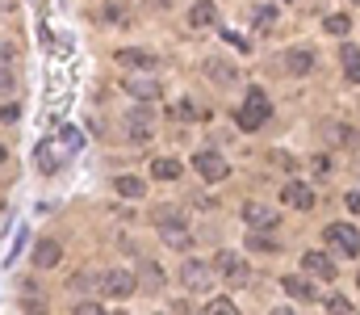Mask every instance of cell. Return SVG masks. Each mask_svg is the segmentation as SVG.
I'll list each match as a JSON object with an SVG mask.
<instances>
[{"label":"cell","instance_id":"obj_14","mask_svg":"<svg viewBox=\"0 0 360 315\" xmlns=\"http://www.w3.org/2000/svg\"><path fill=\"white\" fill-rule=\"evenodd\" d=\"M180 173H184V164H180L176 156H160V160H151V177H155V181H176Z\"/></svg>","mask_w":360,"mask_h":315},{"label":"cell","instance_id":"obj_35","mask_svg":"<svg viewBox=\"0 0 360 315\" xmlns=\"http://www.w3.org/2000/svg\"><path fill=\"white\" fill-rule=\"evenodd\" d=\"M327 307H331V311H352V303H348V299H344V295H335V299H331V303H327Z\"/></svg>","mask_w":360,"mask_h":315},{"label":"cell","instance_id":"obj_1","mask_svg":"<svg viewBox=\"0 0 360 315\" xmlns=\"http://www.w3.org/2000/svg\"><path fill=\"white\" fill-rule=\"evenodd\" d=\"M269 97H264V89H248V97H243V105L235 109V126L239 130H260L264 122H269Z\"/></svg>","mask_w":360,"mask_h":315},{"label":"cell","instance_id":"obj_30","mask_svg":"<svg viewBox=\"0 0 360 315\" xmlns=\"http://www.w3.org/2000/svg\"><path fill=\"white\" fill-rule=\"evenodd\" d=\"M96 17H101V21H126V13H122V4H117V0H113V4H105Z\"/></svg>","mask_w":360,"mask_h":315},{"label":"cell","instance_id":"obj_4","mask_svg":"<svg viewBox=\"0 0 360 315\" xmlns=\"http://www.w3.org/2000/svg\"><path fill=\"white\" fill-rule=\"evenodd\" d=\"M193 168H197V177L210 181V185L231 177V168H226V160H222L218 152H197V156H193Z\"/></svg>","mask_w":360,"mask_h":315},{"label":"cell","instance_id":"obj_16","mask_svg":"<svg viewBox=\"0 0 360 315\" xmlns=\"http://www.w3.org/2000/svg\"><path fill=\"white\" fill-rule=\"evenodd\" d=\"M285 68H289V72H293V76H306V72H310V68H314V55H310V51H306V47H293V51H289V55H285Z\"/></svg>","mask_w":360,"mask_h":315},{"label":"cell","instance_id":"obj_23","mask_svg":"<svg viewBox=\"0 0 360 315\" xmlns=\"http://www.w3.org/2000/svg\"><path fill=\"white\" fill-rule=\"evenodd\" d=\"M252 21H256L260 34H269L272 25H276V8H272V4H256V8H252Z\"/></svg>","mask_w":360,"mask_h":315},{"label":"cell","instance_id":"obj_17","mask_svg":"<svg viewBox=\"0 0 360 315\" xmlns=\"http://www.w3.org/2000/svg\"><path fill=\"white\" fill-rule=\"evenodd\" d=\"M205 76H210L214 85H222V89H226V85H235V76H239V72H235L231 63H222V59H205Z\"/></svg>","mask_w":360,"mask_h":315},{"label":"cell","instance_id":"obj_15","mask_svg":"<svg viewBox=\"0 0 360 315\" xmlns=\"http://www.w3.org/2000/svg\"><path fill=\"white\" fill-rule=\"evenodd\" d=\"M340 59H344V76H348L352 85H360V47L356 42H344V47H340Z\"/></svg>","mask_w":360,"mask_h":315},{"label":"cell","instance_id":"obj_10","mask_svg":"<svg viewBox=\"0 0 360 315\" xmlns=\"http://www.w3.org/2000/svg\"><path fill=\"white\" fill-rule=\"evenodd\" d=\"M122 89L130 93V97H139V101H155L164 89H160V80H151V76H126L122 80Z\"/></svg>","mask_w":360,"mask_h":315},{"label":"cell","instance_id":"obj_40","mask_svg":"<svg viewBox=\"0 0 360 315\" xmlns=\"http://www.w3.org/2000/svg\"><path fill=\"white\" fill-rule=\"evenodd\" d=\"M4 156H8V152H4V143H0V164H4Z\"/></svg>","mask_w":360,"mask_h":315},{"label":"cell","instance_id":"obj_13","mask_svg":"<svg viewBox=\"0 0 360 315\" xmlns=\"http://www.w3.org/2000/svg\"><path fill=\"white\" fill-rule=\"evenodd\" d=\"M59 261H63V248H59L55 240H38V244H34V265H38V269H55Z\"/></svg>","mask_w":360,"mask_h":315},{"label":"cell","instance_id":"obj_6","mask_svg":"<svg viewBox=\"0 0 360 315\" xmlns=\"http://www.w3.org/2000/svg\"><path fill=\"white\" fill-rule=\"evenodd\" d=\"M180 282H184V290H210V282H214V265H205V261H184Z\"/></svg>","mask_w":360,"mask_h":315},{"label":"cell","instance_id":"obj_32","mask_svg":"<svg viewBox=\"0 0 360 315\" xmlns=\"http://www.w3.org/2000/svg\"><path fill=\"white\" fill-rule=\"evenodd\" d=\"M205 311H214V315H231V311H235V303H231V299H210V303H205Z\"/></svg>","mask_w":360,"mask_h":315},{"label":"cell","instance_id":"obj_19","mask_svg":"<svg viewBox=\"0 0 360 315\" xmlns=\"http://www.w3.org/2000/svg\"><path fill=\"white\" fill-rule=\"evenodd\" d=\"M151 223L164 231V227H184V210H176V206H155L151 210Z\"/></svg>","mask_w":360,"mask_h":315},{"label":"cell","instance_id":"obj_7","mask_svg":"<svg viewBox=\"0 0 360 315\" xmlns=\"http://www.w3.org/2000/svg\"><path fill=\"white\" fill-rule=\"evenodd\" d=\"M63 156H68V147H63L59 139H51V143H38V147H34V164H38L42 173H59Z\"/></svg>","mask_w":360,"mask_h":315},{"label":"cell","instance_id":"obj_33","mask_svg":"<svg viewBox=\"0 0 360 315\" xmlns=\"http://www.w3.org/2000/svg\"><path fill=\"white\" fill-rule=\"evenodd\" d=\"M17 118H21V105H17V101L0 105V122H17Z\"/></svg>","mask_w":360,"mask_h":315},{"label":"cell","instance_id":"obj_9","mask_svg":"<svg viewBox=\"0 0 360 315\" xmlns=\"http://www.w3.org/2000/svg\"><path fill=\"white\" fill-rule=\"evenodd\" d=\"M302 273H310L319 282H331L335 278V261L327 252H302Z\"/></svg>","mask_w":360,"mask_h":315},{"label":"cell","instance_id":"obj_34","mask_svg":"<svg viewBox=\"0 0 360 315\" xmlns=\"http://www.w3.org/2000/svg\"><path fill=\"white\" fill-rule=\"evenodd\" d=\"M226 42H231L239 55H248V51H252V42H248V38H239V34H231V30H226Z\"/></svg>","mask_w":360,"mask_h":315},{"label":"cell","instance_id":"obj_20","mask_svg":"<svg viewBox=\"0 0 360 315\" xmlns=\"http://www.w3.org/2000/svg\"><path fill=\"white\" fill-rule=\"evenodd\" d=\"M243 218H248V227H276V210L260 206V202H252L243 210Z\"/></svg>","mask_w":360,"mask_h":315},{"label":"cell","instance_id":"obj_3","mask_svg":"<svg viewBox=\"0 0 360 315\" xmlns=\"http://www.w3.org/2000/svg\"><path fill=\"white\" fill-rule=\"evenodd\" d=\"M126 135H130V143H139V147L151 143V135H155V113L143 109V105L130 109V113H126Z\"/></svg>","mask_w":360,"mask_h":315},{"label":"cell","instance_id":"obj_39","mask_svg":"<svg viewBox=\"0 0 360 315\" xmlns=\"http://www.w3.org/2000/svg\"><path fill=\"white\" fill-rule=\"evenodd\" d=\"M0 59H8V42H0Z\"/></svg>","mask_w":360,"mask_h":315},{"label":"cell","instance_id":"obj_11","mask_svg":"<svg viewBox=\"0 0 360 315\" xmlns=\"http://www.w3.org/2000/svg\"><path fill=\"white\" fill-rule=\"evenodd\" d=\"M281 202L293 210H310L314 206V194H310V185H302V181H289L285 190H281Z\"/></svg>","mask_w":360,"mask_h":315},{"label":"cell","instance_id":"obj_27","mask_svg":"<svg viewBox=\"0 0 360 315\" xmlns=\"http://www.w3.org/2000/svg\"><path fill=\"white\" fill-rule=\"evenodd\" d=\"M139 273H143V286H147V290H160V286H164V273H160V265L143 261V265H139Z\"/></svg>","mask_w":360,"mask_h":315},{"label":"cell","instance_id":"obj_22","mask_svg":"<svg viewBox=\"0 0 360 315\" xmlns=\"http://www.w3.org/2000/svg\"><path fill=\"white\" fill-rule=\"evenodd\" d=\"M164 244L176 248V252H188V248H193V235H188L184 227H164Z\"/></svg>","mask_w":360,"mask_h":315},{"label":"cell","instance_id":"obj_25","mask_svg":"<svg viewBox=\"0 0 360 315\" xmlns=\"http://www.w3.org/2000/svg\"><path fill=\"white\" fill-rule=\"evenodd\" d=\"M59 143L68 147V156H76V152L84 147V135H80L76 126H63V130H59Z\"/></svg>","mask_w":360,"mask_h":315},{"label":"cell","instance_id":"obj_42","mask_svg":"<svg viewBox=\"0 0 360 315\" xmlns=\"http://www.w3.org/2000/svg\"><path fill=\"white\" fill-rule=\"evenodd\" d=\"M356 4H360V0H356Z\"/></svg>","mask_w":360,"mask_h":315},{"label":"cell","instance_id":"obj_28","mask_svg":"<svg viewBox=\"0 0 360 315\" xmlns=\"http://www.w3.org/2000/svg\"><path fill=\"white\" fill-rule=\"evenodd\" d=\"M248 244H252L256 252H276V248H281V244H276L272 235H260V227H252V235H248Z\"/></svg>","mask_w":360,"mask_h":315},{"label":"cell","instance_id":"obj_38","mask_svg":"<svg viewBox=\"0 0 360 315\" xmlns=\"http://www.w3.org/2000/svg\"><path fill=\"white\" fill-rule=\"evenodd\" d=\"M348 210H360V194H348Z\"/></svg>","mask_w":360,"mask_h":315},{"label":"cell","instance_id":"obj_21","mask_svg":"<svg viewBox=\"0 0 360 315\" xmlns=\"http://www.w3.org/2000/svg\"><path fill=\"white\" fill-rule=\"evenodd\" d=\"M188 21H193V25H214V21H218V8H214L210 0H197V4L188 8Z\"/></svg>","mask_w":360,"mask_h":315},{"label":"cell","instance_id":"obj_37","mask_svg":"<svg viewBox=\"0 0 360 315\" xmlns=\"http://www.w3.org/2000/svg\"><path fill=\"white\" fill-rule=\"evenodd\" d=\"M76 311L80 315H101V303H76Z\"/></svg>","mask_w":360,"mask_h":315},{"label":"cell","instance_id":"obj_36","mask_svg":"<svg viewBox=\"0 0 360 315\" xmlns=\"http://www.w3.org/2000/svg\"><path fill=\"white\" fill-rule=\"evenodd\" d=\"M8 89H13V72L0 63V93H8Z\"/></svg>","mask_w":360,"mask_h":315},{"label":"cell","instance_id":"obj_18","mask_svg":"<svg viewBox=\"0 0 360 315\" xmlns=\"http://www.w3.org/2000/svg\"><path fill=\"white\" fill-rule=\"evenodd\" d=\"M117 63H126V68H155L160 59H155V55H147V51H134V47H122V51H117Z\"/></svg>","mask_w":360,"mask_h":315},{"label":"cell","instance_id":"obj_29","mask_svg":"<svg viewBox=\"0 0 360 315\" xmlns=\"http://www.w3.org/2000/svg\"><path fill=\"white\" fill-rule=\"evenodd\" d=\"M172 113H176L180 122H197V118H205V109H197L193 101H176L172 105Z\"/></svg>","mask_w":360,"mask_h":315},{"label":"cell","instance_id":"obj_5","mask_svg":"<svg viewBox=\"0 0 360 315\" xmlns=\"http://www.w3.org/2000/svg\"><path fill=\"white\" fill-rule=\"evenodd\" d=\"M96 286H101V295H105V299H130L139 282H134V278H130L126 269H109V273H105V278H101Z\"/></svg>","mask_w":360,"mask_h":315},{"label":"cell","instance_id":"obj_2","mask_svg":"<svg viewBox=\"0 0 360 315\" xmlns=\"http://www.w3.org/2000/svg\"><path fill=\"white\" fill-rule=\"evenodd\" d=\"M323 240H327L340 257H348V261L360 257V231L352 227V223H331V227L323 231Z\"/></svg>","mask_w":360,"mask_h":315},{"label":"cell","instance_id":"obj_26","mask_svg":"<svg viewBox=\"0 0 360 315\" xmlns=\"http://www.w3.org/2000/svg\"><path fill=\"white\" fill-rule=\"evenodd\" d=\"M113 185H117V194H122V198H143V190H147L139 177H117Z\"/></svg>","mask_w":360,"mask_h":315},{"label":"cell","instance_id":"obj_24","mask_svg":"<svg viewBox=\"0 0 360 315\" xmlns=\"http://www.w3.org/2000/svg\"><path fill=\"white\" fill-rule=\"evenodd\" d=\"M323 30H327V34H340V38H344V34L352 30V17H348V13H331V17L323 21Z\"/></svg>","mask_w":360,"mask_h":315},{"label":"cell","instance_id":"obj_12","mask_svg":"<svg viewBox=\"0 0 360 315\" xmlns=\"http://www.w3.org/2000/svg\"><path fill=\"white\" fill-rule=\"evenodd\" d=\"M281 286H285V295H289V299H297V303H314V299H319L314 282H306V278H293V273H285V278H281Z\"/></svg>","mask_w":360,"mask_h":315},{"label":"cell","instance_id":"obj_31","mask_svg":"<svg viewBox=\"0 0 360 315\" xmlns=\"http://www.w3.org/2000/svg\"><path fill=\"white\" fill-rule=\"evenodd\" d=\"M327 135H331V139H335L340 147H352V126H331Z\"/></svg>","mask_w":360,"mask_h":315},{"label":"cell","instance_id":"obj_8","mask_svg":"<svg viewBox=\"0 0 360 315\" xmlns=\"http://www.w3.org/2000/svg\"><path fill=\"white\" fill-rule=\"evenodd\" d=\"M214 269H218V273H226V282H231V286H243V282L252 278V269H248L235 252H218V257H214Z\"/></svg>","mask_w":360,"mask_h":315},{"label":"cell","instance_id":"obj_41","mask_svg":"<svg viewBox=\"0 0 360 315\" xmlns=\"http://www.w3.org/2000/svg\"><path fill=\"white\" fill-rule=\"evenodd\" d=\"M0 4H13V0H0Z\"/></svg>","mask_w":360,"mask_h":315}]
</instances>
